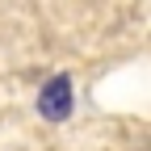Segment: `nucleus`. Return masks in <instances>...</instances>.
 Returning <instances> with one entry per match:
<instances>
[{"instance_id": "1", "label": "nucleus", "mask_w": 151, "mask_h": 151, "mask_svg": "<svg viewBox=\"0 0 151 151\" xmlns=\"http://www.w3.org/2000/svg\"><path fill=\"white\" fill-rule=\"evenodd\" d=\"M38 109H42V118H50V122H63L71 113V80L67 76L46 80V88L38 92Z\"/></svg>"}]
</instances>
